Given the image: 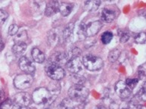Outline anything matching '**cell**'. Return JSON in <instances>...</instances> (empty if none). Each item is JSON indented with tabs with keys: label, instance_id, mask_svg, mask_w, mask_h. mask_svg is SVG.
Listing matches in <instances>:
<instances>
[{
	"label": "cell",
	"instance_id": "obj_17",
	"mask_svg": "<svg viewBox=\"0 0 146 109\" xmlns=\"http://www.w3.org/2000/svg\"><path fill=\"white\" fill-rule=\"evenodd\" d=\"M74 5L71 3H68V2H61L59 4V10L58 11L61 13V15L64 17H67L71 13L73 10Z\"/></svg>",
	"mask_w": 146,
	"mask_h": 109
},
{
	"label": "cell",
	"instance_id": "obj_32",
	"mask_svg": "<svg viewBox=\"0 0 146 109\" xmlns=\"http://www.w3.org/2000/svg\"><path fill=\"white\" fill-rule=\"evenodd\" d=\"M138 75L141 80H144L145 77V64L139 67L138 69Z\"/></svg>",
	"mask_w": 146,
	"mask_h": 109
},
{
	"label": "cell",
	"instance_id": "obj_22",
	"mask_svg": "<svg viewBox=\"0 0 146 109\" xmlns=\"http://www.w3.org/2000/svg\"><path fill=\"white\" fill-rule=\"evenodd\" d=\"M113 33L110 32V31H106L105 33H103L102 34V37H101V40H102V43L105 45H107V44L110 43L113 39Z\"/></svg>",
	"mask_w": 146,
	"mask_h": 109
},
{
	"label": "cell",
	"instance_id": "obj_20",
	"mask_svg": "<svg viewBox=\"0 0 146 109\" xmlns=\"http://www.w3.org/2000/svg\"><path fill=\"white\" fill-rule=\"evenodd\" d=\"M120 55V51L118 49H114L111 50L108 54V60L111 63H114L115 61H117Z\"/></svg>",
	"mask_w": 146,
	"mask_h": 109
},
{
	"label": "cell",
	"instance_id": "obj_12",
	"mask_svg": "<svg viewBox=\"0 0 146 109\" xmlns=\"http://www.w3.org/2000/svg\"><path fill=\"white\" fill-rule=\"evenodd\" d=\"M117 15L116 11L109 8H105L101 12V19L105 23H111L115 20Z\"/></svg>",
	"mask_w": 146,
	"mask_h": 109
},
{
	"label": "cell",
	"instance_id": "obj_21",
	"mask_svg": "<svg viewBox=\"0 0 146 109\" xmlns=\"http://www.w3.org/2000/svg\"><path fill=\"white\" fill-rule=\"evenodd\" d=\"M72 104V101L70 98H64L59 105L58 109H76Z\"/></svg>",
	"mask_w": 146,
	"mask_h": 109
},
{
	"label": "cell",
	"instance_id": "obj_11",
	"mask_svg": "<svg viewBox=\"0 0 146 109\" xmlns=\"http://www.w3.org/2000/svg\"><path fill=\"white\" fill-rule=\"evenodd\" d=\"M69 58L67 53H55L51 57L50 63L55 64L56 65L61 66L66 64Z\"/></svg>",
	"mask_w": 146,
	"mask_h": 109
},
{
	"label": "cell",
	"instance_id": "obj_2",
	"mask_svg": "<svg viewBox=\"0 0 146 109\" xmlns=\"http://www.w3.org/2000/svg\"><path fill=\"white\" fill-rule=\"evenodd\" d=\"M32 100L36 105H46L52 102L55 96L51 93L50 91L45 87H39L36 89L32 94Z\"/></svg>",
	"mask_w": 146,
	"mask_h": 109
},
{
	"label": "cell",
	"instance_id": "obj_23",
	"mask_svg": "<svg viewBox=\"0 0 146 109\" xmlns=\"http://www.w3.org/2000/svg\"><path fill=\"white\" fill-rule=\"evenodd\" d=\"M86 24L85 23H83V22L79 24L77 34H78L80 40H84L86 38Z\"/></svg>",
	"mask_w": 146,
	"mask_h": 109
},
{
	"label": "cell",
	"instance_id": "obj_9",
	"mask_svg": "<svg viewBox=\"0 0 146 109\" xmlns=\"http://www.w3.org/2000/svg\"><path fill=\"white\" fill-rule=\"evenodd\" d=\"M18 65H19L20 69L22 71H24L25 74H32L33 73L35 72L36 67L34 64L27 57L22 56L19 59Z\"/></svg>",
	"mask_w": 146,
	"mask_h": 109
},
{
	"label": "cell",
	"instance_id": "obj_3",
	"mask_svg": "<svg viewBox=\"0 0 146 109\" xmlns=\"http://www.w3.org/2000/svg\"><path fill=\"white\" fill-rule=\"evenodd\" d=\"M83 64L90 71L101 70L104 66V61L101 58L92 54H86L83 58Z\"/></svg>",
	"mask_w": 146,
	"mask_h": 109
},
{
	"label": "cell",
	"instance_id": "obj_28",
	"mask_svg": "<svg viewBox=\"0 0 146 109\" xmlns=\"http://www.w3.org/2000/svg\"><path fill=\"white\" fill-rule=\"evenodd\" d=\"M119 35H120V41L121 43H125L129 39V35L127 33V31H120L119 32Z\"/></svg>",
	"mask_w": 146,
	"mask_h": 109
},
{
	"label": "cell",
	"instance_id": "obj_24",
	"mask_svg": "<svg viewBox=\"0 0 146 109\" xmlns=\"http://www.w3.org/2000/svg\"><path fill=\"white\" fill-rule=\"evenodd\" d=\"M134 40L137 44H145L146 41L145 33V32H141V33H138L137 35L135 37Z\"/></svg>",
	"mask_w": 146,
	"mask_h": 109
},
{
	"label": "cell",
	"instance_id": "obj_5",
	"mask_svg": "<svg viewBox=\"0 0 146 109\" xmlns=\"http://www.w3.org/2000/svg\"><path fill=\"white\" fill-rule=\"evenodd\" d=\"M46 72L49 78L55 81L62 80L65 76V71L63 68L52 63H49L46 65Z\"/></svg>",
	"mask_w": 146,
	"mask_h": 109
},
{
	"label": "cell",
	"instance_id": "obj_36",
	"mask_svg": "<svg viewBox=\"0 0 146 109\" xmlns=\"http://www.w3.org/2000/svg\"><path fill=\"white\" fill-rule=\"evenodd\" d=\"M95 109H107L104 105H98L95 108Z\"/></svg>",
	"mask_w": 146,
	"mask_h": 109
},
{
	"label": "cell",
	"instance_id": "obj_13",
	"mask_svg": "<svg viewBox=\"0 0 146 109\" xmlns=\"http://www.w3.org/2000/svg\"><path fill=\"white\" fill-rule=\"evenodd\" d=\"M59 3L57 1H49L46 3L45 15L47 17H51L56 14L59 10Z\"/></svg>",
	"mask_w": 146,
	"mask_h": 109
},
{
	"label": "cell",
	"instance_id": "obj_35",
	"mask_svg": "<svg viewBox=\"0 0 146 109\" xmlns=\"http://www.w3.org/2000/svg\"><path fill=\"white\" fill-rule=\"evenodd\" d=\"M12 109H29L28 107H21V106H17V105H14Z\"/></svg>",
	"mask_w": 146,
	"mask_h": 109
},
{
	"label": "cell",
	"instance_id": "obj_34",
	"mask_svg": "<svg viewBox=\"0 0 146 109\" xmlns=\"http://www.w3.org/2000/svg\"><path fill=\"white\" fill-rule=\"evenodd\" d=\"M5 48V43L4 42L2 41V39L1 36H0V52H2Z\"/></svg>",
	"mask_w": 146,
	"mask_h": 109
},
{
	"label": "cell",
	"instance_id": "obj_6",
	"mask_svg": "<svg viewBox=\"0 0 146 109\" xmlns=\"http://www.w3.org/2000/svg\"><path fill=\"white\" fill-rule=\"evenodd\" d=\"M32 97L30 96V94L25 92H21L16 95H15L13 98L14 105L21 106V107H28L31 105Z\"/></svg>",
	"mask_w": 146,
	"mask_h": 109
},
{
	"label": "cell",
	"instance_id": "obj_10",
	"mask_svg": "<svg viewBox=\"0 0 146 109\" xmlns=\"http://www.w3.org/2000/svg\"><path fill=\"white\" fill-rule=\"evenodd\" d=\"M102 28V23L99 21L91 22L86 25V37H92L96 36Z\"/></svg>",
	"mask_w": 146,
	"mask_h": 109
},
{
	"label": "cell",
	"instance_id": "obj_15",
	"mask_svg": "<svg viewBox=\"0 0 146 109\" xmlns=\"http://www.w3.org/2000/svg\"><path fill=\"white\" fill-rule=\"evenodd\" d=\"M61 39V35L56 29H53L49 31L48 35V43L52 46H56Z\"/></svg>",
	"mask_w": 146,
	"mask_h": 109
},
{
	"label": "cell",
	"instance_id": "obj_37",
	"mask_svg": "<svg viewBox=\"0 0 146 109\" xmlns=\"http://www.w3.org/2000/svg\"><path fill=\"white\" fill-rule=\"evenodd\" d=\"M136 109H145V106L142 105H139L136 107Z\"/></svg>",
	"mask_w": 146,
	"mask_h": 109
},
{
	"label": "cell",
	"instance_id": "obj_25",
	"mask_svg": "<svg viewBox=\"0 0 146 109\" xmlns=\"http://www.w3.org/2000/svg\"><path fill=\"white\" fill-rule=\"evenodd\" d=\"M126 84L131 90H133L134 88L137 86L138 83H139V79L136 78H127L126 80Z\"/></svg>",
	"mask_w": 146,
	"mask_h": 109
},
{
	"label": "cell",
	"instance_id": "obj_26",
	"mask_svg": "<svg viewBox=\"0 0 146 109\" xmlns=\"http://www.w3.org/2000/svg\"><path fill=\"white\" fill-rule=\"evenodd\" d=\"M136 97L139 101L142 102H145L146 100V95H145V85L142 86V88L138 91L137 94H136Z\"/></svg>",
	"mask_w": 146,
	"mask_h": 109
},
{
	"label": "cell",
	"instance_id": "obj_4",
	"mask_svg": "<svg viewBox=\"0 0 146 109\" xmlns=\"http://www.w3.org/2000/svg\"><path fill=\"white\" fill-rule=\"evenodd\" d=\"M33 77L31 74H18L14 79V85L18 90H26L32 86Z\"/></svg>",
	"mask_w": 146,
	"mask_h": 109
},
{
	"label": "cell",
	"instance_id": "obj_39",
	"mask_svg": "<svg viewBox=\"0 0 146 109\" xmlns=\"http://www.w3.org/2000/svg\"><path fill=\"white\" fill-rule=\"evenodd\" d=\"M46 109H48V108H46Z\"/></svg>",
	"mask_w": 146,
	"mask_h": 109
},
{
	"label": "cell",
	"instance_id": "obj_16",
	"mask_svg": "<svg viewBox=\"0 0 146 109\" xmlns=\"http://www.w3.org/2000/svg\"><path fill=\"white\" fill-rule=\"evenodd\" d=\"M74 23H69L66 26L65 29L64 30L62 33V37L64 40L65 42H70L72 40L74 37Z\"/></svg>",
	"mask_w": 146,
	"mask_h": 109
},
{
	"label": "cell",
	"instance_id": "obj_1",
	"mask_svg": "<svg viewBox=\"0 0 146 109\" xmlns=\"http://www.w3.org/2000/svg\"><path fill=\"white\" fill-rule=\"evenodd\" d=\"M90 91L83 85L75 84L72 86L68 90L69 98L73 102H84L87 99Z\"/></svg>",
	"mask_w": 146,
	"mask_h": 109
},
{
	"label": "cell",
	"instance_id": "obj_19",
	"mask_svg": "<svg viewBox=\"0 0 146 109\" xmlns=\"http://www.w3.org/2000/svg\"><path fill=\"white\" fill-rule=\"evenodd\" d=\"M100 5L101 1H96V0H94V1L89 0V1H86L84 2V7H85L86 10L88 11H92V12L98 10Z\"/></svg>",
	"mask_w": 146,
	"mask_h": 109
},
{
	"label": "cell",
	"instance_id": "obj_8",
	"mask_svg": "<svg viewBox=\"0 0 146 109\" xmlns=\"http://www.w3.org/2000/svg\"><path fill=\"white\" fill-rule=\"evenodd\" d=\"M83 61L80 57H75L68 60L66 64V67L69 72L74 74H78L83 70Z\"/></svg>",
	"mask_w": 146,
	"mask_h": 109
},
{
	"label": "cell",
	"instance_id": "obj_33",
	"mask_svg": "<svg viewBox=\"0 0 146 109\" xmlns=\"http://www.w3.org/2000/svg\"><path fill=\"white\" fill-rule=\"evenodd\" d=\"M5 100V93L3 92V91H0V105H1Z\"/></svg>",
	"mask_w": 146,
	"mask_h": 109
},
{
	"label": "cell",
	"instance_id": "obj_38",
	"mask_svg": "<svg viewBox=\"0 0 146 109\" xmlns=\"http://www.w3.org/2000/svg\"><path fill=\"white\" fill-rule=\"evenodd\" d=\"M122 109H131V108H122Z\"/></svg>",
	"mask_w": 146,
	"mask_h": 109
},
{
	"label": "cell",
	"instance_id": "obj_27",
	"mask_svg": "<svg viewBox=\"0 0 146 109\" xmlns=\"http://www.w3.org/2000/svg\"><path fill=\"white\" fill-rule=\"evenodd\" d=\"M14 107V103L11 99H6L0 105V109H12Z\"/></svg>",
	"mask_w": 146,
	"mask_h": 109
},
{
	"label": "cell",
	"instance_id": "obj_18",
	"mask_svg": "<svg viewBox=\"0 0 146 109\" xmlns=\"http://www.w3.org/2000/svg\"><path fill=\"white\" fill-rule=\"evenodd\" d=\"M31 55H32L33 61H36V63L42 64L45 61V54L38 48H33L32 49Z\"/></svg>",
	"mask_w": 146,
	"mask_h": 109
},
{
	"label": "cell",
	"instance_id": "obj_30",
	"mask_svg": "<svg viewBox=\"0 0 146 109\" xmlns=\"http://www.w3.org/2000/svg\"><path fill=\"white\" fill-rule=\"evenodd\" d=\"M8 17H9V15L6 11L2 9H0V26L4 24Z\"/></svg>",
	"mask_w": 146,
	"mask_h": 109
},
{
	"label": "cell",
	"instance_id": "obj_31",
	"mask_svg": "<svg viewBox=\"0 0 146 109\" xmlns=\"http://www.w3.org/2000/svg\"><path fill=\"white\" fill-rule=\"evenodd\" d=\"M27 32L26 31H21L19 33H18V35L16 37V42H24L25 39L27 38Z\"/></svg>",
	"mask_w": 146,
	"mask_h": 109
},
{
	"label": "cell",
	"instance_id": "obj_14",
	"mask_svg": "<svg viewBox=\"0 0 146 109\" xmlns=\"http://www.w3.org/2000/svg\"><path fill=\"white\" fill-rule=\"evenodd\" d=\"M27 45L25 42H16L12 47V53L16 56H21L26 52Z\"/></svg>",
	"mask_w": 146,
	"mask_h": 109
},
{
	"label": "cell",
	"instance_id": "obj_29",
	"mask_svg": "<svg viewBox=\"0 0 146 109\" xmlns=\"http://www.w3.org/2000/svg\"><path fill=\"white\" fill-rule=\"evenodd\" d=\"M18 31H19V27L18 25L15 24H12L9 27L8 33L10 36H15L18 33Z\"/></svg>",
	"mask_w": 146,
	"mask_h": 109
},
{
	"label": "cell",
	"instance_id": "obj_7",
	"mask_svg": "<svg viewBox=\"0 0 146 109\" xmlns=\"http://www.w3.org/2000/svg\"><path fill=\"white\" fill-rule=\"evenodd\" d=\"M114 90L117 95L123 100H127L130 98L131 90L127 86L124 81H118L115 84Z\"/></svg>",
	"mask_w": 146,
	"mask_h": 109
}]
</instances>
